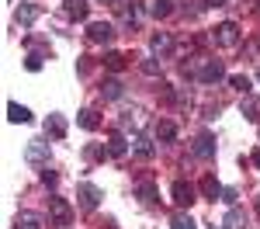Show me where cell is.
<instances>
[{"label":"cell","mask_w":260,"mask_h":229,"mask_svg":"<svg viewBox=\"0 0 260 229\" xmlns=\"http://www.w3.org/2000/svg\"><path fill=\"white\" fill-rule=\"evenodd\" d=\"M73 222V208L66 198H49V226H70Z\"/></svg>","instance_id":"obj_2"},{"label":"cell","mask_w":260,"mask_h":229,"mask_svg":"<svg viewBox=\"0 0 260 229\" xmlns=\"http://www.w3.org/2000/svg\"><path fill=\"white\" fill-rule=\"evenodd\" d=\"M174 202H177L180 208H191L198 202V198H194V187L187 184V181H177V184H174Z\"/></svg>","instance_id":"obj_8"},{"label":"cell","mask_w":260,"mask_h":229,"mask_svg":"<svg viewBox=\"0 0 260 229\" xmlns=\"http://www.w3.org/2000/svg\"><path fill=\"white\" fill-rule=\"evenodd\" d=\"M14 18H18V24H21V28H28L31 21L39 18V7H35V4H21V7H18V14H14Z\"/></svg>","instance_id":"obj_15"},{"label":"cell","mask_w":260,"mask_h":229,"mask_svg":"<svg viewBox=\"0 0 260 229\" xmlns=\"http://www.w3.org/2000/svg\"><path fill=\"white\" fill-rule=\"evenodd\" d=\"M257 11H260V7H257Z\"/></svg>","instance_id":"obj_38"},{"label":"cell","mask_w":260,"mask_h":229,"mask_svg":"<svg viewBox=\"0 0 260 229\" xmlns=\"http://www.w3.org/2000/svg\"><path fill=\"white\" fill-rule=\"evenodd\" d=\"M142 70H146L149 77H156V73H160V66H156V62H153V59H146V62H142Z\"/></svg>","instance_id":"obj_31"},{"label":"cell","mask_w":260,"mask_h":229,"mask_svg":"<svg viewBox=\"0 0 260 229\" xmlns=\"http://www.w3.org/2000/svg\"><path fill=\"white\" fill-rule=\"evenodd\" d=\"M87 35H90V42H98V45H108V42L115 39V28H111L108 21H94V24L87 28Z\"/></svg>","instance_id":"obj_6"},{"label":"cell","mask_w":260,"mask_h":229,"mask_svg":"<svg viewBox=\"0 0 260 229\" xmlns=\"http://www.w3.org/2000/svg\"><path fill=\"white\" fill-rule=\"evenodd\" d=\"M7 118H11V122H31V111H28L24 104L11 101V104H7Z\"/></svg>","instance_id":"obj_17"},{"label":"cell","mask_w":260,"mask_h":229,"mask_svg":"<svg viewBox=\"0 0 260 229\" xmlns=\"http://www.w3.org/2000/svg\"><path fill=\"white\" fill-rule=\"evenodd\" d=\"M45 132H49L52 139H62V136H66V118H62V115H49V118H45Z\"/></svg>","instance_id":"obj_12"},{"label":"cell","mask_w":260,"mask_h":229,"mask_svg":"<svg viewBox=\"0 0 260 229\" xmlns=\"http://www.w3.org/2000/svg\"><path fill=\"white\" fill-rule=\"evenodd\" d=\"M170 229H198V226H194V219H191L187 212H177V215L170 219Z\"/></svg>","instance_id":"obj_23"},{"label":"cell","mask_w":260,"mask_h":229,"mask_svg":"<svg viewBox=\"0 0 260 229\" xmlns=\"http://www.w3.org/2000/svg\"><path fill=\"white\" fill-rule=\"evenodd\" d=\"M191 149H194V156H198V160H212V156H215V139H212L208 132H201Z\"/></svg>","instance_id":"obj_7"},{"label":"cell","mask_w":260,"mask_h":229,"mask_svg":"<svg viewBox=\"0 0 260 229\" xmlns=\"http://www.w3.org/2000/svg\"><path fill=\"white\" fill-rule=\"evenodd\" d=\"M77 125H80V128H87V132H94V128L101 125V115L94 111V108H83L80 115H77Z\"/></svg>","instance_id":"obj_14"},{"label":"cell","mask_w":260,"mask_h":229,"mask_svg":"<svg viewBox=\"0 0 260 229\" xmlns=\"http://www.w3.org/2000/svg\"><path fill=\"white\" fill-rule=\"evenodd\" d=\"M236 42H240V24H236V21H222L219 28H215V45L233 49Z\"/></svg>","instance_id":"obj_4"},{"label":"cell","mask_w":260,"mask_h":229,"mask_svg":"<svg viewBox=\"0 0 260 229\" xmlns=\"http://www.w3.org/2000/svg\"><path fill=\"white\" fill-rule=\"evenodd\" d=\"M24 160H28V167H35V170H45L49 167V143L31 139V143L24 146Z\"/></svg>","instance_id":"obj_1"},{"label":"cell","mask_w":260,"mask_h":229,"mask_svg":"<svg viewBox=\"0 0 260 229\" xmlns=\"http://www.w3.org/2000/svg\"><path fill=\"white\" fill-rule=\"evenodd\" d=\"M201 194H205V198H212V202H215V194H222V184L212 177V174H205V177H201Z\"/></svg>","instance_id":"obj_18"},{"label":"cell","mask_w":260,"mask_h":229,"mask_svg":"<svg viewBox=\"0 0 260 229\" xmlns=\"http://www.w3.org/2000/svg\"><path fill=\"white\" fill-rule=\"evenodd\" d=\"M233 87H236V90H240V94H246V90H250V80H246V77H233Z\"/></svg>","instance_id":"obj_29"},{"label":"cell","mask_w":260,"mask_h":229,"mask_svg":"<svg viewBox=\"0 0 260 229\" xmlns=\"http://www.w3.org/2000/svg\"><path fill=\"white\" fill-rule=\"evenodd\" d=\"M257 212H260V194H257Z\"/></svg>","instance_id":"obj_35"},{"label":"cell","mask_w":260,"mask_h":229,"mask_svg":"<svg viewBox=\"0 0 260 229\" xmlns=\"http://www.w3.org/2000/svg\"><path fill=\"white\" fill-rule=\"evenodd\" d=\"M87 7H90L87 0H66V14H70L73 21H83V18H87Z\"/></svg>","instance_id":"obj_19"},{"label":"cell","mask_w":260,"mask_h":229,"mask_svg":"<svg viewBox=\"0 0 260 229\" xmlns=\"http://www.w3.org/2000/svg\"><path fill=\"white\" fill-rule=\"evenodd\" d=\"M208 4H212V7H222V4H225V0H208Z\"/></svg>","instance_id":"obj_34"},{"label":"cell","mask_w":260,"mask_h":229,"mask_svg":"<svg viewBox=\"0 0 260 229\" xmlns=\"http://www.w3.org/2000/svg\"><path fill=\"white\" fill-rule=\"evenodd\" d=\"M42 181H45V184H56V181H59V177H56V174H52V170H42Z\"/></svg>","instance_id":"obj_32"},{"label":"cell","mask_w":260,"mask_h":229,"mask_svg":"<svg viewBox=\"0 0 260 229\" xmlns=\"http://www.w3.org/2000/svg\"><path fill=\"white\" fill-rule=\"evenodd\" d=\"M170 11H174V7H170V0H153V14H156V18H167Z\"/></svg>","instance_id":"obj_26"},{"label":"cell","mask_w":260,"mask_h":229,"mask_svg":"<svg viewBox=\"0 0 260 229\" xmlns=\"http://www.w3.org/2000/svg\"><path fill=\"white\" fill-rule=\"evenodd\" d=\"M253 167H257V170H260V149H257V153H253Z\"/></svg>","instance_id":"obj_33"},{"label":"cell","mask_w":260,"mask_h":229,"mask_svg":"<svg viewBox=\"0 0 260 229\" xmlns=\"http://www.w3.org/2000/svg\"><path fill=\"white\" fill-rule=\"evenodd\" d=\"M225 229H246V212L243 208H229V215H225Z\"/></svg>","instance_id":"obj_16"},{"label":"cell","mask_w":260,"mask_h":229,"mask_svg":"<svg viewBox=\"0 0 260 229\" xmlns=\"http://www.w3.org/2000/svg\"><path fill=\"white\" fill-rule=\"evenodd\" d=\"M18 229H42V219L35 212H21L18 215Z\"/></svg>","instance_id":"obj_22"},{"label":"cell","mask_w":260,"mask_h":229,"mask_svg":"<svg viewBox=\"0 0 260 229\" xmlns=\"http://www.w3.org/2000/svg\"><path fill=\"white\" fill-rule=\"evenodd\" d=\"M104 4H108V0H104Z\"/></svg>","instance_id":"obj_37"},{"label":"cell","mask_w":260,"mask_h":229,"mask_svg":"<svg viewBox=\"0 0 260 229\" xmlns=\"http://www.w3.org/2000/svg\"><path fill=\"white\" fill-rule=\"evenodd\" d=\"M101 94H104L108 101H118L121 94H125V87H121V80H104L101 83Z\"/></svg>","instance_id":"obj_20"},{"label":"cell","mask_w":260,"mask_h":229,"mask_svg":"<svg viewBox=\"0 0 260 229\" xmlns=\"http://www.w3.org/2000/svg\"><path fill=\"white\" fill-rule=\"evenodd\" d=\"M139 198L146 202V205H156V202H160V191H156V184H149V181H146V184H139Z\"/></svg>","instance_id":"obj_21"},{"label":"cell","mask_w":260,"mask_h":229,"mask_svg":"<svg viewBox=\"0 0 260 229\" xmlns=\"http://www.w3.org/2000/svg\"><path fill=\"white\" fill-rule=\"evenodd\" d=\"M149 49H153L156 56H167V52L174 49V39H170L167 31H156V35H153V42H149Z\"/></svg>","instance_id":"obj_11"},{"label":"cell","mask_w":260,"mask_h":229,"mask_svg":"<svg viewBox=\"0 0 260 229\" xmlns=\"http://www.w3.org/2000/svg\"><path fill=\"white\" fill-rule=\"evenodd\" d=\"M174 136H177V125L174 122H156V139H167L170 143Z\"/></svg>","instance_id":"obj_24"},{"label":"cell","mask_w":260,"mask_h":229,"mask_svg":"<svg viewBox=\"0 0 260 229\" xmlns=\"http://www.w3.org/2000/svg\"><path fill=\"white\" fill-rule=\"evenodd\" d=\"M240 111L246 115V122H260V97H243V104H240Z\"/></svg>","instance_id":"obj_13"},{"label":"cell","mask_w":260,"mask_h":229,"mask_svg":"<svg viewBox=\"0 0 260 229\" xmlns=\"http://www.w3.org/2000/svg\"><path fill=\"white\" fill-rule=\"evenodd\" d=\"M104 66L118 73V70H125V56H121V52H108V56H104Z\"/></svg>","instance_id":"obj_25"},{"label":"cell","mask_w":260,"mask_h":229,"mask_svg":"<svg viewBox=\"0 0 260 229\" xmlns=\"http://www.w3.org/2000/svg\"><path fill=\"white\" fill-rule=\"evenodd\" d=\"M257 80H260V70H257Z\"/></svg>","instance_id":"obj_36"},{"label":"cell","mask_w":260,"mask_h":229,"mask_svg":"<svg viewBox=\"0 0 260 229\" xmlns=\"http://www.w3.org/2000/svg\"><path fill=\"white\" fill-rule=\"evenodd\" d=\"M222 202H229V205H236V191H233V187H222Z\"/></svg>","instance_id":"obj_30"},{"label":"cell","mask_w":260,"mask_h":229,"mask_svg":"<svg viewBox=\"0 0 260 229\" xmlns=\"http://www.w3.org/2000/svg\"><path fill=\"white\" fill-rule=\"evenodd\" d=\"M194 77H198L201 83H219L222 77H225V70H222L219 59H201V66L194 70Z\"/></svg>","instance_id":"obj_3"},{"label":"cell","mask_w":260,"mask_h":229,"mask_svg":"<svg viewBox=\"0 0 260 229\" xmlns=\"http://www.w3.org/2000/svg\"><path fill=\"white\" fill-rule=\"evenodd\" d=\"M24 66H28L31 73H35V70H42V56H39V52H31V56L24 59Z\"/></svg>","instance_id":"obj_28"},{"label":"cell","mask_w":260,"mask_h":229,"mask_svg":"<svg viewBox=\"0 0 260 229\" xmlns=\"http://www.w3.org/2000/svg\"><path fill=\"white\" fill-rule=\"evenodd\" d=\"M77 194H80V205L90 212V208H98L101 205V198H104V191H101L98 184H80L77 187Z\"/></svg>","instance_id":"obj_5"},{"label":"cell","mask_w":260,"mask_h":229,"mask_svg":"<svg viewBox=\"0 0 260 229\" xmlns=\"http://www.w3.org/2000/svg\"><path fill=\"white\" fill-rule=\"evenodd\" d=\"M128 153V139L121 136V132H111L108 136V156H115V160H121Z\"/></svg>","instance_id":"obj_9"},{"label":"cell","mask_w":260,"mask_h":229,"mask_svg":"<svg viewBox=\"0 0 260 229\" xmlns=\"http://www.w3.org/2000/svg\"><path fill=\"white\" fill-rule=\"evenodd\" d=\"M132 149H136V156H142V160H149V156L156 153V146H153L149 136H136V139H132Z\"/></svg>","instance_id":"obj_10"},{"label":"cell","mask_w":260,"mask_h":229,"mask_svg":"<svg viewBox=\"0 0 260 229\" xmlns=\"http://www.w3.org/2000/svg\"><path fill=\"white\" fill-rule=\"evenodd\" d=\"M121 18H125V24H139V7H136V4H132V7H125V14H121Z\"/></svg>","instance_id":"obj_27"}]
</instances>
